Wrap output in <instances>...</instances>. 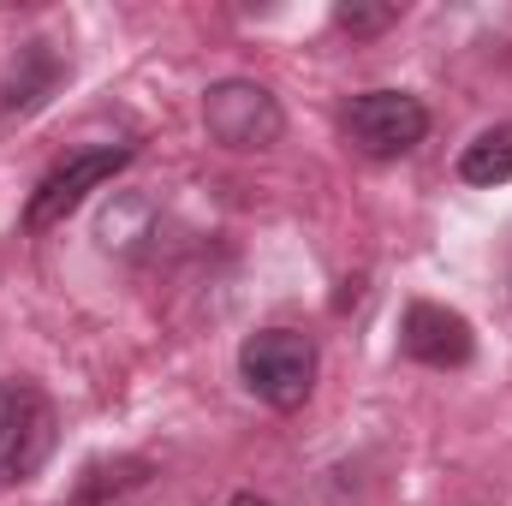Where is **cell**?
<instances>
[{
	"instance_id": "obj_5",
	"label": "cell",
	"mask_w": 512,
	"mask_h": 506,
	"mask_svg": "<svg viewBox=\"0 0 512 506\" xmlns=\"http://www.w3.org/2000/svg\"><path fill=\"white\" fill-rule=\"evenodd\" d=\"M203 126L209 137L221 143V149H274L280 143V131H286V114H280V102L251 84V78H221V84H209L203 90Z\"/></svg>"
},
{
	"instance_id": "obj_6",
	"label": "cell",
	"mask_w": 512,
	"mask_h": 506,
	"mask_svg": "<svg viewBox=\"0 0 512 506\" xmlns=\"http://www.w3.org/2000/svg\"><path fill=\"white\" fill-rule=\"evenodd\" d=\"M399 352L411 364H423V370H465L477 358V334H471V322L459 310L417 298L399 316Z\"/></svg>"
},
{
	"instance_id": "obj_1",
	"label": "cell",
	"mask_w": 512,
	"mask_h": 506,
	"mask_svg": "<svg viewBox=\"0 0 512 506\" xmlns=\"http://www.w3.org/2000/svg\"><path fill=\"white\" fill-rule=\"evenodd\" d=\"M316 370H322V352L298 328H256L239 346V381L268 411H298L316 393Z\"/></svg>"
},
{
	"instance_id": "obj_4",
	"label": "cell",
	"mask_w": 512,
	"mask_h": 506,
	"mask_svg": "<svg viewBox=\"0 0 512 506\" xmlns=\"http://www.w3.org/2000/svg\"><path fill=\"white\" fill-rule=\"evenodd\" d=\"M131 143H102V149H78V155H66L60 167H48L42 179H36V191H30V203H24V227L30 233H48V227H60L90 191H102L114 173H126L131 167Z\"/></svg>"
},
{
	"instance_id": "obj_10",
	"label": "cell",
	"mask_w": 512,
	"mask_h": 506,
	"mask_svg": "<svg viewBox=\"0 0 512 506\" xmlns=\"http://www.w3.org/2000/svg\"><path fill=\"white\" fill-rule=\"evenodd\" d=\"M227 506H274V501H262V495H251V489H245V495H233Z\"/></svg>"
},
{
	"instance_id": "obj_2",
	"label": "cell",
	"mask_w": 512,
	"mask_h": 506,
	"mask_svg": "<svg viewBox=\"0 0 512 506\" xmlns=\"http://www.w3.org/2000/svg\"><path fill=\"white\" fill-rule=\"evenodd\" d=\"M60 447V411L36 381H0V489L30 483Z\"/></svg>"
},
{
	"instance_id": "obj_3",
	"label": "cell",
	"mask_w": 512,
	"mask_h": 506,
	"mask_svg": "<svg viewBox=\"0 0 512 506\" xmlns=\"http://www.w3.org/2000/svg\"><path fill=\"white\" fill-rule=\"evenodd\" d=\"M340 131H346V143H352L358 155H370V161H399V155H411V149L429 137V108H423L417 96H405V90H364V96L346 102Z\"/></svg>"
},
{
	"instance_id": "obj_8",
	"label": "cell",
	"mask_w": 512,
	"mask_h": 506,
	"mask_svg": "<svg viewBox=\"0 0 512 506\" xmlns=\"http://www.w3.org/2000/svg\"><path fill=\"white\" fill-rule=\"evenodd\" d=\"M459 179H465V185H507L512 179V120L507 126L477 131V137L459 149Z\"/></svg>"
},
{
	"instance_id": "obj_7",
	"label": "cell",
	"mask_w": 512,
	"mask_h": 506,
	"mask_svg": "<svg viewBox=\"0 0 512 506\" xmlns=\"http://www.w3.org/2000/svg\"><path fill=\"white\" fill-rule=\"evenodd\" d=\"M60 78H66V60L48 42H24L18 60H12V72H6V84H0V114L6 120L12 114H36L60 90Z\"/></svg>"
},
{
	"instance_id": "obj_9",
	"label": "cell",
	"mask_w": 512,
	"mask_h": 506,
	"mask_svg": "<svg viewBox=\"0 0 512 506\" xmlns=\"http://www.w3.org/2000/svg\"><path fill=\"white\" fill-rule=\"evenodd\" d=\"M399 18V6H358V0H346V6H334V24L340 30H352V36H376Z\"/></svg>"
}]
</instances>
